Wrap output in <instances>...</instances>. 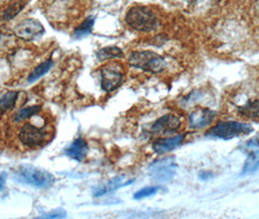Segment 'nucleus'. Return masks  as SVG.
<instances>
[{
    "mask_svg": "<svg viewBox=\"0 0 259 219\" xmlns=\"http://www.w3.org/2000/svg\"><path fill=\"white\" fill-rule=\"evenodd\" d=\"M127 25L138 31H152L159 25L158 18L149 8L143 6L132 7L126 14Z\"/></svg>",
    "mask_w": 259,
    "mask_h": 219,
    "instance_id": "2",
    "label": "nucleus"
},
{
    "mask_svg": "<svg viewBox=\"0 0 259 219\" xmlns=\"http://www.w3.org/2000/svg\"><path fill=\"white\" fill-rule=\"evenodd\" d=\"M14 176L17 181L37 188L49 187L55 181V178L47 170L29 165L16 168Z\"/></svg>",
    "mask_w": 259,
    "mask_h": 219,
    "instance_id": "3",
    "label": "nucleus"
},
{
    "mask_svg": "<svg viewBox=\"0 0 259 219\" xmlns=\"http://www.w3.org/2000/svg\"><path fill=\"white\" fill-rule=\"evenodd\" d=\"M249 151L242 174L246 176L255 172L259 168V142L251 141L246 144Z\"/></svg>",
    "mask_w": 259,
    "mask_h": 219,
    "instance_id": "11",
    "label": "nucleus"
},
{
    "mask_svg": "<svg viewBox=\"0 0 259 219\" xmlns=\"http://www.w3.org/2000/svg\"><path fill=\"white\" fill-rule=\"evenodd\" d=\"M55 135L53 125L43 121L40 125L33 122H26L16 132L17 140L26 148H39L51 142Z\"/></svg>",
    "mask_w": 259,
    "mask_h": 219,
    "instance_id": "1",
    "label": "nucleus"
},
{
    "mask_svg": "<svg viewBox=\"0 0 259 219\" xmlns=\"http://www.w3.org/2000/svg\"><path fill=\"white\" fill-rule=\"evenodd\" d=\"M54 63L52 60L49 59L47 61H44L43 63H41L40 65H37L32 71L31 73L28 75L27 78V82L28 83H33L35 81H37L38 79L42 77L43 75H45L52 67Z\"/></svg>",
    "mask_w": 259,
    "mask_h": 219,
    "instance_id": "20",
    "label": "nucleus"
},
{
    "mask_svg": "<svg viewBox=\"0 0 259 219\" xmlns=\"http://www.w3.org/2000/svg\"><path fill=\"white\" fill-rule=\"evenodd\" d=\"M26 4V1H25V0H16V1H14L11 4H9L7 6V8L3 11L2 16H1L2 20L3 21L12 20L14 17H16L18 14L24 9Z\"/></svg>",
    "mask_w": 259,
    "mask_h": 219,
    "instance_id": "19",
    "label": "nucleus"
},
{
    "mask_svg": "<svg viewBox=\"0 0 259 219\" xmlns=\"http://www.w3.org/2000/svg\"><path fill=\"white\" fill-rule=\"evenodd\" d=\"M132 182H134V181H125V177H123V176L117 177V178L110 180L108 182L104 183L103 185L97 187L94 190V196L95 197L103 196L104 194L114 191V190H116V189L120 188V187L129 185Z\"/></svg>",
    "mask_w": 259,
    "mask_h": 219,
    "instance_id": "14",
    "label": "nucleus"
},
{
    "mask_svg": "<svg viewBox=\"0 0 259 219\" xmlns=\"http://www.w3.org/2000/svg\"><path fill=\"white\" fill-rule=\"evenodd\" d=\"M239 112L244 116L249 118H259V100L248 102L238 108Z\"/></svg>",
    "mask_w": 259,
    "mask_h": 219,
    "instance_id": "21",
    "label": "nucleus"
},
{
    "mask_svg": "<svg viewBox=\"0 0 259 219\" xmlns=\"http://www.w3.org/2000/svg\"><path fill=\"white\" fill-rule=\"evenodd\" d=\"M150 176L158 181H168L174 179L177 171V164L174 157H167L154 162L150 168Z\"/></svg>",
    "mask_w": 259,
    "mask_h": 219,
    "instance_id": "8",
    "label": "nucleus"
},
{
    "mask_svg": "<svg viewBox=\"0 0 259 219\" xmlns=\"http://www.w3.org/2000/svg\"><path fill=\"white\" fill-rule=\"evenodd\" d=\"M189 3H196L198 0H187Z\"/></svg>",
    "mask_w": 259,
    "mask_h": 219,
    "instance_id": "26",
    "label": "nucleus"
},
{
    "mask_svg": "<svg viewBox=\"0 0 259 219\" xmlns=\"http://www.w3.org/2000/svg\"><path fill=\"white\" fill-rule=\"evenodd\" d=\"M252 130V127L248 124L234 121H226L218 123L215 126L208 129L206 135L209 138L228 141L240 136L248 135Z\"/></svg>",
    "mask_w": 259,
    "mask_h": 219,
    "instance_id": "5",
    "label": "nucleus"
},
{
    "mask_svg": "<svg viewBox=\"0 0 259 219\" xmlns=\"http://www.w3.org/2000/svg\"><path fill=\"white\" fill-rule=\"evenodd\" d=\"M1 137H2V128H1V125H0V140H1Z\"/></svg>",
    "mask_w": 259,
    "mask_h": 219,
    "instance_id": "27",
    "label": "nucleus"
},
{
    "mask_svg": "<svg viewBox=\"0 0 259 219\" xmlns=\"http://www.w3.org/2000/svg\"><path fill=\"white\" fill-rule=\"evenodd\" d=\"M95 21H96V18L94 16H89L82 24H80L74 29L73 37L75 39H81L91 34L92 29L95 25Z\"/></svg>",
    "mask_w": 259,
    "mask_h": 219,
    "instance_id": "18",
    "label": "nucleus"
},
{
    "mask_svg": "<svg viewBox=\"0 0 259 219\" xmlns=\"http://www.w3.org/2000/svg\"><path fill=\"white\" fill-rule=\"evenodd\" d=\"M215 117V112L208 108H200L193 111L190 116V127L192 129H202L212 123Z\"/></svg>",
    "mask_w": 259,
    "mask_h": 219,
    "instance_id": "10",
    "label": "nucleus"
},
{
    "mask_svg": "<svg viewBox=\"0 0 259 219\" xmlns=\"http://www.w3.org/2000/svg\"><path fill=\"white\" fill-rule=\"evenodd\" d=\"M45 32L43 25L36 19H25L14 27V33L18 38L32 41L40 38Z\"/></svg>",
    "mask_w": 259,
    "mask_h": 219,
    "instance_id": "7",
    "label": "nucleus"
},
{
    "mask_svg": "<svg viewBox=\"0 0 259 219\" xmlns=\"http://www.w3.org/2000/svg\"><path fill=\"white\" fill-rule=\"evenodd\" d=\"M258 9H259V7H258ZM258 15H259V12H258ZM258 17H259V16H258Z\"/></svg>",
    "mask_w": 259,
    "mask_h": 219,
    "instance_id": "28",
    "label": "nucleus"
},
{
    "mask_svg": "<svg viewBox=\"0 0 259 219\" xmlns=\"http://www.w3.org/2000/svg\"><path fill=\"white\" fill-rule=\"evenodd\" d=\"M128 62L133 67L150 73H160L166 67L165 59L151 51L133 52L130 55Z\"/></svg>",
    "mask_w": 259,
    "mask_h": 219,
    "instance_id": "4",
    "label": "nucleus"
},
{
    "mask_svg": "<svg viewBox=\"0 0 259 219\" xmlns=\"http://www.w3.org/2000/svg\"><path fill=\"white\" fill-rule=\"evenodd\" d=\"M159 190H160V187H158V186H148V187H144L143 189L139 190L137 193H135L134 198H135L136 200L147 198V197L153 196V195L157 193Z\"/></svg>",
    "mask_w": 259,
    "mask_h": 219,
    "instance_id": "22",
    "label": "nucleus"
},
{
    "mask_svg": "<svg viewBox=\"0 0 259 219\" xmlns=\"http://www.w3.org/2000/svg\"><path fill=\"white\" fill-rule=\"evenodd\" d=\"M181 120L174 114L160 117L152 126V132L157 135H166L175 133L181 128Z\"/></svg>",
    "mask_w": 259,
    "mask_h": 219,
    "instance_id": "9",
    "label": "nucleus"
},
{
    "mask_svg": "<svg viewBox=\"0 0 259 219\" xmlns=\"http://www.w3.org/2000/svg\"><path fill=\"white\" fill-rule=\"evenodd\" d=\"M100 72L102 89L107 93L116 90L124 80L123 68L116 63L103 65L100 69Z\"/></svg>",
    "mask_w": 259,
    "mask_h": 219,
    "instance_id": "6",
    "label": "nucleus"
},
{
    "mask_svg": "<svg viewBox=\"0 0 259 219\" xmlns=\"http://www.w3.org/2000/svg\"><path fill=\"white\" fill-rule=\"evenodd\" d=\"M183 141H184L183 135L176 136L168 139H159L153 142L152 149L157 154H165L176 149L178 146L182 144Z\"/></svg>",
    "mask_w": 259,
    "mask_h": 219,
    "instance_id": "12",
    "label": "nucleus"
},
{
    "mask_svg": "<svg viewBox=\"0 0 259 219\" xmlns=\"http://www.w3.org/2000/svg\"><path fill=\"white\" fill-rule=\"evenodd\" d=\"M5 184V173H2V176H0V190L3 189Z\"/></svg>",
    "mask_w": 259,
    "mask_h": 219,
    "instance_id": "25",
    "label": "nucleus"
},
{
    "mask_svg": "<svg viewBox=\"0 0 259 219\" xmlns=\"http://www.w3.org/2000/svg\"><path fill=\"white\" fill-rule=\"evenodd\" d=\"M96 56H97L99 61L104 62V61H107V60L123 58L124 53L116 46H109V47H104V48L100 49L99 51L97 52Z\"/></svg>",
    "mask_w": 259,
    "mask_h": 219,
    "instance_id": "16",
    "label": "nucleus"
},
{
    "mask_svg": "<svg viewBox=\"0 0 259 219\" xmlns=\"http://www.w3.org/2000/svg\"><path fill=\"white\" fill-rule=\"evenodd\" d=\"M88 151H89L88 142H86L84 139L79 138L65 149V153L69 158L78 162H82L86 158Z\"/></svg>",
    "mask_w": 259,
    "mask_h": 219,
    "instance_id": "13",
    "label": "nucleus"
},
{
    "mask_svg": "<svg viewBox=\"0 0 259 219\" xmlns=\"http://www.w3.org/2000/svg\"><path fill=\"white\" fill-rule=\"evenodd\" d=\"M65 216H66V212L64 209H56L51 211L50 213L44 215V217H47V218H65Z\"/></svg>",
    "mask_w": 259,
    "mask_h": 219,
    "instance_id": "23",
    "label": "nucleus"
},
{
    "mask_svg": "<svg viewBox=\"0 0 259 219\" xmlns=\"http://www.w3.org/2000/svg\"><path fill=\"white\" fill-rule=\"evenodd\" d=\"M41 111V106L40 105H32V106H28L26 108L20 109L19 111H17L13 116V122L18 124L21 122L26 121L27 119L32 118V116L38 114Z\"/></svg>",
    "mask_w": 259,
    "mask_h": 219,
    "instance_id": "17",
    "label": "nucleus"
},
{
    "mask_svg": "<svg viewBox=\"0 0 259 219\" xmlns=\"http://www.w3.org/2000/svg\"><path fill=\"white\" fill-rule=\"evenodd\" d=\"M18 97L19 93L13 91L0 96V115H3L15 108Z\"/></svg>",
    "mask_w": 259,
    "mask_h": 219,
    "instance_id": "15",
    "label": "nucleus"
},
{
    "mask_svg": "<svg viewBox=\"0 0 259 219\" xmlns=\"http://www.w3.org/2000/svg\"><path fill=\"white\" fill-rule=\"evenodd\" d=\"M200 179L203 180V181H207L209 180L210 178H212V173L210 171H202L200 174H199Z\"/></svg>",
    "mask_w": 259,
    "mask_h": 219,
    "instance_id": "24",
    "label": "nucleus"
}]
</instances>
